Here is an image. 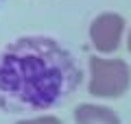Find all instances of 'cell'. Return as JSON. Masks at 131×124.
Masks as SVG:
<instances>
[{
    "mask_svg": "<svg viewBox=\"0 0 131 124\" xmlns=\"http://www.w3.org/2000/svg\"><path fill=\"white\" fill-rule=\"evenodd\" d=\"M131 70L122 59H90V94L96 98H118L129 89Z\"/></svg>",
    "mask_w": 131,
    "mask_h": 124,
    "instance_id": "obj_2",
    "label": "cell"
},
{
    "mask_svg": "<svg viewBox=\"0 0 131 124\" xmlns=\"http://www.w3.org/2000/svg\"><path fill=\"white\" fill-rule=\"evenodd\" d=\"M79 85L74 57L52 37H20L0 52V109L7 113L48 111Z\"/></svg>",
    "mask_w": 131,
    "mask_h": 124,
    "instance_id": "obj_1",
    "label": "cell"
},
{
    "mask_svg": "<svg viewBox=\"0 0 131 124\" xmlns=\"http://www.w3.org/2000/svg\"><path fill=\"white\" fill-rule=\"evenodd\" d=\"M74 122L77 124H120V120L109 107L85 102V105H79L74 109Z\"/></svg>",
    "mask_w": 131,
    "mask_h": 124,
    "instance_id": "obj_4",
    "label": "cell"
},
{
    "mask_svg": "<svg viewBox=\"0 0 131 124\" xmlns=\"http://www.w3.org/2000/svg\"><path fill=\"white\" fill-rule=\"evenodd\" d=\"M125 20L118 13H103L98 15L90 26V39L98 52H116L122 39Z\"/></svg>",
    "mask_w": 131,
    "mask_h": 124,
    "instance_id": "obj_3",
    "label": "cell"
},
{
    "mask_svg": "<svg viewBox=\"0 0 131 124\" xmlns=\"http://www.w3.org/2000/svg\"><path fill=\"white\" fill-rule=\"evenodd\" d=\"M127 48H129V52H131V33H129V39H127Z\"/></svg>",
    "mask_w": 131,
    "mask_h": 124,
    "instance_id": "obj_6",
    "label": "cell"
},
{
    "mask_svg": "<svg viewBox=\"0 0 131 124\" xmlns=\"http://www.w3.org/2000/svg\"><path fill=\"white\" fill-rule=\"evenodd\" d=\"M15 124H61L59 118L55 115H42V118H31V120H20Z\"/></svg>",
    "mask_w": 131,
    "mask_h": 124,
    "instance_id": "obj_5",
    "label": "cell"
}]
</instances>
